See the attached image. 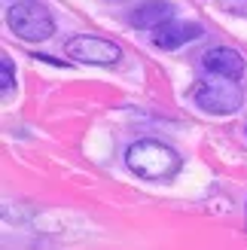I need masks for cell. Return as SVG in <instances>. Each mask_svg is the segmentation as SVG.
<instances>
[{
	"instance_id": "cell-10",
	"label": "cell",
	"mask_w": 247,
	"mask_h": 250,
	"mask_svg": "<svg viewBox=\"0 0 247 250\" xmlns=\"http://www.w3.org/2000/svg\"><path fill=\"white\" fill-rule=\"evenodd\" d=\"M3 3H6V9H9V6H16V3H19V0H3Z\"/></svg>"
},
{
	"instance_id": "cell-12",
	"label": "cell",
	"mask_w": 247,
	"mask_h": 250,
	"mask_svg": "<svg viewBox=\"0 0 247 250\" xmlns=\"http://www.w3.org/2000/svg\"><path fill=\"white\" fill-rule=\"evenodd\" d=\"M244 131H247V128H244Z\"/></svg>"
},
{
	"instance_id": "cell-8",
	"label": "cell",
	"mask_w": 247,
	"mask_h": 250,
	"mask_svg": "<svg viewBox=\"0 0 247 250\" xmlns=\"http://www.w3.org/2000/svg\"><path fill=\"white\" fill-rule=\"evenodd\" d=\"M12 85H16V77H12V61H9V55H0V92L9 95Z\"/></svg>"
},
{
	"instance_id": "cell-11",
	"label": "cell",
	"mask_w": 247,
	"mask_h": 250,
	"mask_svg": "<svg viewBox=\"0 0 247 250\" xmlns=\"http://www.w3.org/2000/svg\"><path fill=\"white\" fill-rule=\"evenodd\" d=\"M244 226H247V202H244Z\"/></svg>"
},
{
	"instance_id": "cell-2",
	"label": "cell",
	"mask_w": 247,
	"mask_h": 250,
	"mask_svg": "<svg viewBox=\"0 0 247 250\" xmlns=\"http://www.w3.org/2000/svg\"><path fill=\"white\" fill-rule=\"evenodd\" d=\"M9 31L24 43H40L55 34V19L40 0H19L16 6L6 9Z\"/></svg>"
},
{
	"instance_id": "cell-6",
	"label": "cell",
	"mask_w": 247,
	"mask_h": 250,
	"mask_svg": "<svg viewBox=\"0 0 247 250\" xmlns=\"http://www.w3.org/2000/svg\"><path fill=\"white\" fill-rule=\"evenodd\" d=\"M168 21H174V3L171 0H146L131 12V24H138L141 31H159Z\"/></svg>"
},
{
	"instance_id": "cell-1",
	"label": "cell",
	"mask_w": 247,
	"mask_h": 250,
	"mask_svg": "<svg viewBox=\"0 0 247 250\" xmlns=\"http://www.w3.org/2000/svg\"><path fill=\"white\" fill-rule=\"evenodd\" d=\"M125 165H128L131 174H138L141 180L162 183V180H171L183 168V159L174 146H168L162 141H153V137H144V141H134L125 149Z\"/></svg>"
},
{
	"instance_id": "cell-9",
	"label": "cell",
	"mask_w": 247,
	"mask_h": 250,
	"mask_svg": "<svg viewBox=\"0 0 247 250\" xmlns=\"http://www.w3.org/2000/svg\"><path fill=\"white\" fill-rule=\"evenodd\" d=\"M220 9L232 12V16H247V0H217Z\"/></svg>"
},
{
	"instance_id": "cell-7",
	"label": "cell",
	"mask_w": 247,
	"mask_h": 250,
	"mask_svg": "<svg viewBox=\"0 0 247 250\" xmlns=\"http://www.w3.org/2000/svg\"><path fill=\"white\" fill-rule=\"evenodd\" d=\"M202 37V24L195 21H168L165 28H159L153 34V46L156 49H180L192 40Z\"/></svg>"
},
{
	"instance_id": "cell-3",
	"label": "cell",
	"mask_w": 247,
	"mask_h": 250,
	"mask_svg": "<svg viewBox=\"0 0 247 250\" xmlns=\"http://www.w3.org/2000/svg\"><path fill=\"white\" fill-rule=\"evenodd\" d=\"M192 101L199 110L211 116H232L241 110V89L235 83H199L192 92Z\"/></svg>"
},
{
	"instance_id": "cell-5",
	"label": "cell",
	"mask_w": 247,
	"mask_h": 250,
	"mask_svg": "<svg viewBox=\"0 0 247 250\" xmlns=\"http://www.w3.org/2000/svg\"><path fill=\"white\" fill-rule=\"evenodd\" d=\"M202 67L207 73H214V77L220 80H226V83H238L244 77V58L238 49H232V46H214V49H207V52L202 55Z\"/></svg>"
},
{
	"instance_id": "cell-4",
	"label": "cell",
	"mask_w": 247,
	"mask_h": 250,
	"mask_svg": "<svg viewBox=\"0 0 247 250\" xmlns=\"http://www.w3.org/2000/svg\"><path fill=\"white\" fill-rule=\"evenodd\" d=\"M67 58L80 61V64H101L110 67L122 58V49L113 40H104V37H92V34H77L64 43Z\"/></svg>"
}]
</instances>
